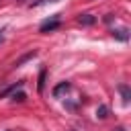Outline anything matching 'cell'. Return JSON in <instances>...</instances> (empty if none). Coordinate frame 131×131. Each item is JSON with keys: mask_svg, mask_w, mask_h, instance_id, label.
<instances>
[{"mask_svg": "<svg viewBox=\"0 0 131 131\" xmlns=\"http://www.w3.org/2000/svg\"><path fill=\"white\" fill-rule=\"evenodd\" d=\"M57 27H59V18H57V16H53L51 20H45V23L39 27V31H41V33H49V31H55Z\"/></svg>", "mask_w": 131, "mask_h": 131, "instance_id": "cell-1", "label": "cell"}, {"mask_svg": "<svg viewBox=\"0 0 131 131\" xmlns=\"http://www.w3.org/2000/svg\"><path fill=\"white\" fill-rule=\"evenodd\" d=\"M70 88H72V84H70V82H61V84H57V86L53 88V96H55V98H59V96H61V94H66Z\"/></svg>", "mask_w": 131, "mask_h": 131, "instance_id": "cell-2", "label": "cell"}, {"mask_svg": "<svg viewBox=\"0 0 131 131\" xmlns=\"http://www.w3.org/2000/svg\"><path fill=\"white\" fill-rule=\"evenodd\" d=\"M78 23H80V25H84V27H90V25H94V23H96V18H94L92 14H80V16H78Z\"/></svg>", "mask_w": 131, "mask_h": 131, "instance_id": "cell-3", "label": "cell"}, {"mask_svg": "<svg viewBox=\"0 0 131 131\" xmlns=\"http://www.w3.org/2000/svg\"><path fill=\"white\" fill-rule=\"evenodd\" d=\"M119 92H121V96H123V102L127 104V102L131 100V90H129V86H127V84H121V86H119Z\"/></svg>", "mask_w": 131, "mask_h": 131, "instance_id": "cell-4", "label": "cell"}, {"mask_svg": "<svg viewBox=\"0 0 131 131\" xmlns=\"http://www.w3.org/2000/svg\"><path fill=\"white\" fill-rule=\"evenodd\" d=\"M113 37H117V39H121V41H127L129 39V31L127 29H113Z\"/></svg>", "mask_w": 131, "mask_h": 131, "instance_id": "cell-5", "label": "cell"}, {"mask_svg": "<svg viewBox=\"0 0 131 131\" xmlns=\"http://www.w3.org/2000/svg\"><path fill=\"white\" fill-rule=\"evenodd\" d=\"M37 88H39V92H43V88H45V70H41V74H39V84H37Z\"/></svg>", "mask_w": 131, "mask_h": 131, "instance_id": "cell-6", "label": "cell"}, {"mask_svg": "<svg viewBox=\"0 0 131 131\" xmlns=\"http://www.w3.org/2000/svg\"><path fill=\"white\" fill-rule=\"evenodd\" d=\"M96 115H98L100 119H104V117H108V108H106L104 104H100V106L96 108Z\"/></svg>", "mask_w": 131, "mask_h": 131, "instance_id": "cell-7", "label": "cell"}, {"mask_svg": "<svg viewBox=\"0 0 131 131\" xmlns=\"http://www.w3.org/2000/svg\"><path fill=\"white\" fill-rule=\"evenodd\" d=\"M25 98H27V96H25V92H18V94L14 92V94H12V100H18V102H23Z\"/></svg>", "mask_w": 131, "mask_h": 131, "instance_id": "cell-8", "label": "cell"}, {"mask_svg": "<svg viewBox=\"0 0 131 131\" xmlns=\"http://www.w3.org/2000/svg\"><path fill=\"white\" fill-rule=\"evenodd\" d=\"M113 131H125V129H123V127H117V129H113Z\"/></svg>", "mask_w": 131, "mask_h": 131, "instance_id": "cell-9", "label": "cell"}, {"mask_svg": "<svg viewBox=\"0 0 131 131\" xmlns=\"http://www.w3.org/2000/svg\"><path fill=\"white\" fill-rule=\"evenodd\" d=\"M2 41H4V37H2V35H0V43H2Z\"/></svg>", "mask_w": 131, "mask_h": 131, "instance_id": "cell-10", "label": "cell"}]
</instances>
